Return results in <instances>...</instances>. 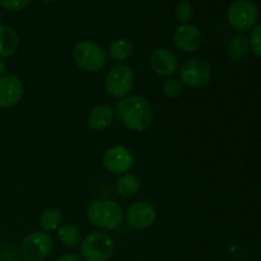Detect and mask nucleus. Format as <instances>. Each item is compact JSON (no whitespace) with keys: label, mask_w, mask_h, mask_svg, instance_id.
I'll return each mask as SVG.
<instances>
[{"label":"nucleus","mask_w":261,"mask_h":261,"mask_svg":"<svg viewBox=\"0 0 261 261\" xmlns=\"http://www.w3.org/2000/svg\"><path fill=\"white\" fill-rule=\"evenodd\" d=\"M173 45L185 54H194L203 46L201 31L194 24H178L172 33Z\"/></svg>","instance_id":"nucleus-13"},{"label":"nucleus","mask_w":261,"mask_h":261,"mask_svg":"<svg viewBox=\"0 0 261 261\" xmlns=\"http://www.w3.org/2000/svg\"><path fill=\"white\" fill-rule=\"evenodd\" d=\"M56 234H58L59 242L68 249H75L83 240L81 228L74 223H63L60 228L56 231Z\"/></svg>","instance_id":"nucleus-18"},{"label":"nucleus","mask_w":261,"mask_h":261,"mask_svg":"<svg viewBox=\"0 0 261 261\" xmlns=\"http://www.w3.org/2000/svg\"><path fill=\"white\" fill-rule=\"evenodd\" d=\"M42 2H46V3H51V2H55V0H42Z\"/></svg>","instance_id":"nucleus-28"},{"label":"nucleus","mask_w":261,"mask_h":261,"mask_svg":"<svg viewBox=\"0 0 261 261\" xmlns=\"http://www.w3.org/2000/svg\"><path fill=\"white\" fill-rule=\"evenodd\" d=\"M135 86V74L127 64H116L107 70L105 89L111 97L121 99L132 94Z\"/></svg>","instance_id":"nucleus-6"},{"label":"nucleus","mask_w":261,"mask_h":261,"mask_svg":"<svg viewBox=\"0 0 261 261\" xmlns=\"http://www.w3.org/2000/svg\"><path fill=\"white\" fill-rule=\"evenodd\" d=\"M87 219L94 228L110 232L124 224V209L117 201L107 198L94 199L87 206Z\"/></svg>","instance_id":"nucleus-2"},{"label":"nucleus","mask_w":261,"mask_h":261,"mask_svg":"<svg viewBox=\"0 0 261 261\" xmlns=\"http://www.w3.org/2000/svg\"><path fill=\"white\" fill-rule=\"evenodd\" d=\"M24 96V84L17 74L7 71L0 76V110L18 106Z\"/></svg>","instance_id":"nucleus-11"},{"label":"nucleus","mask_w":261,"mask_h":261,"mask_svg":"<svg viewBox=\"0 0 261 261\" xmlns=\"http://www.w3.org/2000/svg\"><path fill=\"white\" fill-rule=\"evenodd\" d=\"M250 45L244 35H234L229 38L227 45V54L233 61H244L249 56Z\"/></svg>","instance_id":"nucleus-20"},{"label":"nucleus","mask_w":261,"mask_h":261,"mask_svg":"<svg viewBox=\"0 0 261 261\" xmlns=\"http://www.w3.org/2000/svg\"><path fill=\"white\" fill-rule=\"evenodd\" d=\"M180 61L175 51L168 47H158L150 54L149 68L160 78H172L178 70Z\"/></svg>","instance_id":"nucleus-12"},{"label":"nucleus","mask_w":261,"mask_h":261,"mask_svg":"<svg viewBox=\"0 0 261 261\" xmlns=\"http://www.w3.org/2000/svg\"><path fill=\"white\" fill-rule=\"evenodd\" d=\"M38 224L42 231L48 232V233L56 232L63 224V213L56 206H48L41 212L38 217Z\"/></svg>","instance_id":"nucleus-19"},{"label":"nucleus","mask_w":261,"mask_h":261,"mask_svg":"<svg viewBox=\"0 0 261 261\" xmlns=\"http://www.w3.org/2000/svg\"><path fill=\"white\" fill-rule=\"evenodd\" d=\"M158 218L157 206L148 200H137L124 212V222L135 231L150 228Z\"/></svg>","instance_id":"nucleus-9"},{"label":"nucleus","mask_w":261,"mask_h":261,"mask_svg":"<svg viewBox=\"0 0 261 261\" xmlns=\"http://www.w3.org/2000/svg\"><path fill=\"white\" fill-rule=\"evenodd\" d=\"M55 242L48 232L36 229L22 241V255L27 261H43L53 252Z\"/></svg>","instance_id":"nucleus-8"},{"label":"nucleus","mask_w":261,"mask_h":261,"mask_svg":"<svg viewBox=\"0 0 261 261\" xmlns=\"http://www.w3.org/2000/svg\"><path fill=\"white\" fill-rule=\"evenodd\" d=\"M115 114L122 125L134 133L147 132L153 124L152 105L140 94H129L117 99Z\"/></svg>","instance_id":"nucleus-1"},{"label":"nucleus","mask_w":261,"mask_h":261,"mask_svg":"<svg viewBox=\"0 0 261 261\" xmlns=\"http://www.w3.org/2000/svg\"><path fill=\"white\" fill-rule=\"evenodd\" d=\"M32 0H0V7L8 12H20L31 4Z\"/></svg>","instance_id":"nucleus-24"},{"label":"nucleus","mask_w":261,"mask_h":261,"mask_svg":"<svg viewBox=\"0 0 261 261\" xmlns=\"http://www.w3.org/2000/svg\"><path fill=\"white\" fill-rule=\"evenodd\" d=\"M24 261H27V260H24Z\"/></svg>","instance_id":"nucleus-29"},{"label":"nucleus","mask_w":261,"mask_h":261,"mask_svg":"<svg viewBox=\"0 0 261 261\" xmlns=\"http://www.w3.org/2000/svg\"><path fill=\"white\" fill-rule=\"evenodd\" d=\"M7 68H8V66H7V63H5V60H4V59L0 58V76H2L3 74L7 73V71H8Z\"/></svg>","instance_id":"nucleus-26"},{"label":"nucleus","mask_w":261,"mask_h":261,"mask_svg":"<svg viewBox=\"0 0 261 261\" xmlns=\"http://www.w3.org/2000/svg\"><path fill=\"white\" fill-rule=\"evenodd\" d=\"M260 10L251 0H236L227 9V20L239 32L251 31L257 24Z\"/></svg>","instance_id":"nucleus-7"},{"label":"nucleus","mask_w":261,"mask_h":261,"mask_svg":"<svg viewBox=\"0 0 261 261\" xmlns=\"http://www.w3.org/2000/svg\"><path fill=\"white\" fill-rule=\"evenodd\" d=\"M2 20H3V15H2V12H0V24H2Z\"/></svg>","instance_id":"nucleus-27"},{"label":"nucleus","mask_w":261,"mask_h":261,"mask_svg":"<svg viewBox=\"0 0 261 261\" xmlns=\"http://www.w3.org/2000/svg\"><path fill=\"white\" fill-rule=\"evenodd\" d=\"M178 79L189 88H203L208 86L213 76V70L208 61L200 58L186 59L178 66Z\"/></svg>","instance_id":"nucleus-5"},{"label":"nucleus","mask_w":261,"mask_h":261,"mask_svg":"<svg viewBox=\"0 0 261 261\" xmlns=\"http://www.w3.org/2000/svg\"><path fill=\"white\" fill-rule=\"evenodd\" d=\"M115 251V241L109 232L96 229L89 232L79 245L83 261H109Z\"/></svg>","instance_id":"nucleus-4"},{"label":"nucleus","mask_w":261,"mask_h":261,"mask_svg":"<svg viewBox=\"0 0 261 261\" xmlns=\"http://www.w3.org/2000/svg\"><path fill=\"white\" fill-rule=\"evenodd\" d=\"M175 18L180 24H190L195 18V8L188 0L177 3L175 8Z\"/></svg>","instance_id":"nucleus-21"},{"label":"nucleus","mask_w":261,"mask_h":261,"mask_svg":"<svg viewBox=\"0 0 261 261\" xmlns=\"http://www.w3.org/2000/svg\"><path fill=\"white\" fill-rule=\"evenodd\" d=\"M107 56L109 60L114 61L116 64H126V61L134 54V45L127 38H116L110 43L107 48Z\"/></svg>","instance_id":"nucleus-17"},{"label":"nucleus","mask_w":261,"mask_h":261,"mask_svg":"<svg viewBox=\"0 0 261 261\" xmlns=\"http://www.w3.org/2000/svg\"><path fill=\"white\" fill-rule=\"evenodd\" d=\"M116 114L115 107L107 103H99L92 107L87 116V124L94 132H105L112 126Z\"/></svg>","instance_id":"nucleus-14"},{"label":"nucleus","mask_w":261,"mask_h":261,"mask_svg":"<svg viewBox=\"0 0 261 261\" xmlns=\"http://www.w3.org/2000/svg\"><path fill=\"white\" fill-rule=\"evenodd\" d=\"M115 190L117 195L124 199L134 198L142 190V180L138 175L133 172L124 173L119 176L116 184H115Z\"/></svg>","instance_id":"nucleus-16"},{"label":"nucleus","mask_w":261,"mask_h":261,"mask_svg":"<svg viewBox=\"0 0 261 261\" xmlns=\"http://www.w3.org/2000/svg\"><path fill=\"white\" fill-rule=\"evenodd\" d=\"M161 92L167 99H176L182 94L184 84L178 78H167L161 86Z\"/></svg>","instance_id":"nucleus-22"},{"label":"nucleus","mask_w":261,"mask_h":261,"mask_svg":"<svg viewBox=\"0 0 261 261\" xmlns=\"http://www.w3.org/2000/svg\"><path fill=\"white\" fill-rule=\"evenodd\" d=\"M73 60L81 70L88 74H96L105 70L109 65L107 51L96 41L79 40L71 50Z\"/></svg>","instance_id":"nucleus-3"},{"label":"nucleus","mask_w":261,"mask_h":261,"mask_svg":"<svg viewBox=\"0 0 261 261\" xmlns=\"http://www.w3.org/2000/svg\"><path fill=\"white\" fill-rule=\"evenodd\" d=\"M19 35L13 27L7 24H0V58L9 59L19 48Z\"/></svg>","instance_id":"nucleus-15"},{"label":"nucleus","mask_w":261,"mask_h":261,"mask_svg":"<svg viewBox=\"0 0 261 261\" xmlns=\"http://www.w3.org/2000/svg\"><path fill=\"white\" fill-rule=\"evenodd\" d=\"M102 162L110 173L121 176L133 170L135 165V157L129 148L116 144L105 150Z\"/></svg>","instance_id":"nucleus-10"},{"label":"nucleus","mask_w":261,"mask_h":261,"mask_svg":"<svg viewBox=\"0 0 261 261\" xmlns=\"http://www.w3.org/2000/svg\"><path fill=\"white\" fill-rule=\"evenodd\" d=\"M247 40H249L250 51H252L255 56L261 59V23L252 28Z\"/></svg>","instance_id":"nucleus-23"},{"label":"nucleus","mask_w":261,"mask_h":261,"mask_svg":"<svg viewBox=\"0 0 261 261\" xmlns=\"http://www.w3.org/2000/svg\"><path fill=\"white\" fill-rule=\"evenodd\" d=\"M55 261H83L82 257L76 254H71V252H66V254L60 255L56 257Z\"/></svg>","instance_id":"nucleus-25"}]
</instances>
